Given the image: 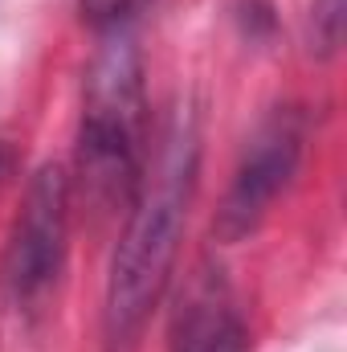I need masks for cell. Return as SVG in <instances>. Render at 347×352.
<instances>
[{"label": "cell", "mask_w": 347, "mask_h": 352, "mask_svg": "<svg viewBox=\"0 0 347 352\" xmlns=\"http://www.w3.org/2000/svg\"><path fill=\"white\" fill-rule=\"evenodd\" d=\"M192 184H196V131L188 119H176L160 144L152 173L139 176L135 213L110 263L106 307H102L106 352H131L139 344L143 324L156 311L172 274Z\"/></svg>", "instance_id": "6da1fadb"}, {"label": "cell", "mask_w": 347, "mask_h": 352, "mask_svg": "<svg viewBox=\"0 0 347 352\" xmlns=\"http://www.w3.org/2000/svg\"><path fill=\"white\" fill-rule=\"evenodd\" d=\"M143 66L127 33H110L86 74L78 176L98 205L135 197L143 176Z\"/></svg>", "instance_id": "7a4b0ae2"}, {"label": "cell", "mask_w": 347, "mask_h": 352, "mask_svg": "<svg viewBox=\"0 0 347 352\" xmlns=\"http://www.w3.org/2000/svg\"><path fill=\"white\" fill-rule=\"evenodd\" d=\"M302 140H307V123L294 107H278L258 123V131L250 135L229 192L217 209V238L221 242H241L246 234H254L261 217L270 213V205L286 192V184L298 173V156H302Z\"/></svg>", "instance_id": "3957f363"}, {"label": "cell", "mask_w": 347, "mask_h": 352, "mask_svg": "<svg viewBox=\"0 0 347 352\" xmlns=\"http://www.w3.org/2000/svg\"><path fill=\"white\" fill-rule=\"evenodd\" d=\"M66 217H70V180L62 168L45 164L25 192L21 217L4 250V287L16 303H33L58 283L66 258Z\"/></svg>", "instance_id": "277c9868"}, {"label": "cell", "mask_w": 347, "mask_h": 352, "mask_svg": "<svg viewBox=\"0 0 347 352\" xmlns=\"http://www.w3.org/2000/svg\"><path fill=\"white\" fill-rule=\"evenodd\" d=\"M168 352H250V332L225 270L200 263L180 287Z\"/></svg>", "instance_id": "5b68a950"}, {"label": "cell", "mask_w": 347, "mask_h": 352, "mask_svg": "<svg viewBox=\"0 0 347 352\" xmlns=\"http://www.w3.org/2000/svg\"><path fill=\"white\" fill-rule=\"evenodd\" d=\"M147 8V0H82V16L98 33H127V25Z\"/></svg>", "instance_id": "8992f818"}, {"label": "cell", "mask_w": 347, "mask_h": 352, "mask_svg": "<svg viewBox=\"0 0 347 352\" xmlns=\"http://www.w3.org/2000/svg\"><path fill=\"white\" fill-rule=\"evenodd\" d=\"M339 25H344V0H319L315 29H319V37H323V45H327V50L339 41Z\"/></svg>", "instance_id": "52a82bcc"}]
</instances>
